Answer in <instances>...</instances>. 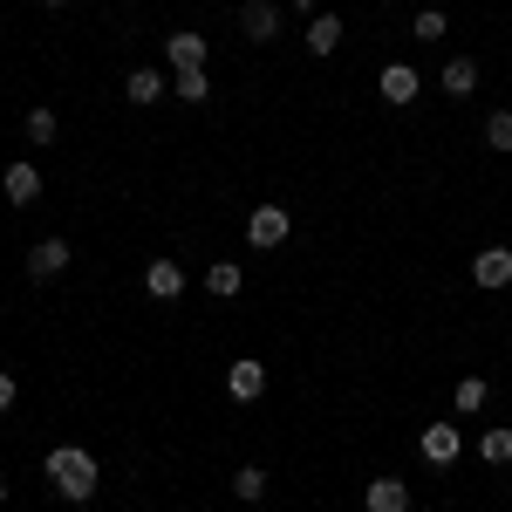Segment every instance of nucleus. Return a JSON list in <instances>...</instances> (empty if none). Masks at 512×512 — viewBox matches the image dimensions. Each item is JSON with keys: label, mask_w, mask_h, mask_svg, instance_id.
Wrapping results in <instances>:
<instances>
[{"label": "nucleus", "mask_w": 512, "mask_h": 512, "mask_svg": "<svg viewBox=\"0 0 512 512\" xmlns=\"http://www.w3.org/2000/svg\"><path fill=\"white\" fill-rule=\"evenodd\" d=\"M48 485H55V499H96V458L82 451V444H55L48 451Z\"/></svg>", "instance_id": "obj_1"}, {"label": "nucleus", "mask_w": 512, "mask_h": 512, "mask_svg": "<svg viewBox=\"0 0 512 512\" xmlns=\"http://www.w3.org/2000/svg\"><path fill=\"white\" fill-rule=\"evenodd\" d=\"M287 233H294V212L287 205H253V219H246V239L253 246H280Z\"/></svg>", "instance_id": "obj_2"}, {"label": "nucleus", "mask_w": 512, "mask_h": 512, "mask_svg": "<svg viewBox=\"0 0 512 512\" xmlns=\"http://www.w3.org/2000/svg\"><path fill=\"white\" fill-rule=\"evenodd\" d=\"M226 396H233V403H260V396H267V362L239 355L233 369H226Z\"/></svg>", "instance_id": "obj_3"}, {"label": "nucleus", "mask_w": 512, "mask_h": 512, "mask_svg": "<svg viewBox=\"0 0 512 512\" xmlns=\"http://www.w3.org/2000/svg\"><path fill=\"white\" fill-rule=\"evenodd\" d=\"M280 0H246L239 7V28H246V41H280Z\"/></svg>", "instance_id": "obj_4"}, {"label": "nucleus", "mask_w": 512, "mask_h": 512, "mask_svg": "<svg viewBox=\"0 0 512 512\" xmlns=\"http://www.w3.org/2000/svg\"><path fill=\"white\" fill-rule=\"evenodd\" d=\"M417 451H424V465H458V424H424Z\"/></svg>", "instance_id": "obj_5"}, {"label": "nucleus", "mask_w": 512, "mask_h": 512, "mask_svg": "<svg viewBox=\"0 0 512 512\" xmlns=\"http://www.w3.org/2000/svg\"><path fill=\"white\" fill-rule=\"evenodd\" d=\"M144 294H151V301H178V294H185V267H178V260H151V267H144Z\"/></svg>", "instance_id": "obj_6"}, {"label": "nucleus", "mask_w": 512, "mask_h": 512, "mask_svg": "<svg viewBox=\"0 0 512 512\" xmlns=\"http://www.w3.org/2000/svg\"><path fill=\"white\" fill-rule=\"evenodd\" d=\"M472 280L478 287H512V246H485L472 260Z\"/></svg>", "instance_id": "obj_7"}, {"label": "nucleus", "mask_w": 512, "mask_h": 512, "mask_svg": "<svg viewBox=\"0 0 512 512\" xmlns=\"http://www.w3.org/2000/svg\"><path fill=\"white\" fill-rule=\"evenodd\" d=\"M362 506L369 512H410V485H403V478H369Z\"/></svg>", "instance_id": "obj_8"}, {"label": "nucleus", "mask_w": 512, "mask_h": 512, "mask_svg": "<svg viewBox=\"0 0 512 512\" xmlns=\"http://www.w3.org/2000/svg\"><path fill=\"white\" fill-rule=\"evenodd\" d=\"M69 260H76V253H69V239H41L35 253H28V274H35V280H55Z\"/></svg>", "instance_id": "obj_9"}, {"label": "nucleus", "mask_w": 512, "mask_h": 512, "mask_svg": "<svg viewBox=\"0 0 512 512\" xmlns=\"http://www.w3.org/2000/svg\"><path fill=\"white\" fill-rule=\"evenodd\" d=\"M164 62H171V69H205V35L178 28V35L164 41Z\"/></svg>", "instance_id": "obj_10"}, {"label": "nucleus", "mask_w": 512, "mask_h": 512, "mask_svg": "<svg viewBox=\"0 0 512 512\" xmlns=\"http://www.w3.org/2000/svg\"><path fill=\"white\" fill-rule=\"evenodd\" d=\"M0 185H7V198H14V205H35V198H41V171L14 158L7 171H0Z\"/></svg>", "instance_id": "obj_11"}, {"label": "nucleus", "mask_w": 512, "mask_h": 512, "mask_svg": "<svg viewBox=\"0 0 512 512\" xmlns=\"http://www.w3.org/2000/svg\"><path fill=\"white\" fill-rule=\"evenodd\" d=\"M437 82H444V96H472V89H478V62H472V55H451Z\"/></svg>", "instance_id": "obj_12"}, {"label": "nucleus", "mask_w": 512, "mask_h": 512, "mask_svg": "<svg viewBox=\"0 0 512 512\" xmlns=\"http://www.w3.org/2000/svg\"><path fill=\"white\" fill-rule=\"evenodd\" d=\"M335 48H342V21L335 14H315L308 21V55H335Z\"/></svg>", "instance_id": "obj_13"}, {"label": "nucleus", "mask_w": 512, "mask_h": 512, "mask_svg": "<svg viewBox=\"0 0 512 512\" xmlns=\"http://www.w3.org/2000/svg\"><path fill=\"white\" fill-rule=\"evenodd\" d=\"M410 96H417V69H403V62H390V69H383V103H396V110H403Z\"/></svg>", "instance_id": "obj_14"}, {"label": "nucleus", "mask_w": 512, "mask_h": 512, "mask_svg": "<svg viewBox=\"0 0 512 512\" xmlns=\"http://www.w3.org/2000/svg\"><path fill=\"white\" fill-rule=\"evenodd\" d=\"M478 458L485 465H512V424H492V431L478 437Z\"/></svg>", "instance_id": "obj_15"}, {"label": "nucleus", "mask_w": 512, "mask_h": 512, "mask_svg": "<svg viewBox=\"0 0 512 512\" xmlns=\"http://www.w3.org/2000/svg\"><path fill=\"white\" fill-rule=\"evenodd\" d=\"M239 280H246V274H239V260H212V274H205V287H212L219 301H233V294H239Z\"/></svg>", "instance_id": "obj_16"}, {"label": "nucleus", "mask_w": 512, "mask_h": 512, "mask_svg": "<svg viewBox=\"0 0 512 512\" xmlns=\"http://www.w3.org/2000/svg\"><path fill=\"white\" fill-rule=\"evenodd\" d=\"M485 396H492L485 376H458V417H478V410H485Z\"/></svg>", "instance_id": "obj_17"}, {"label": "nucleus", "mask_w": 512, "mask_h": 512, "mask_svg": "<svg viewBox=\"0 0 512 512\" xmlns=\"http://www.w3.org/2000/svg\"><path fill=\"white\" fill-rule=\"evenodd\" d=\"M158 96H164L158 69H130V103H158Z\"/></svg>", "instance_id": "obj_18"}, {"label": "nucleus", "mask_w": 512, "mask_h": 512, "mask_svg": "<svg viewBox=\"0 0 512 512\" xmlns=\"http://www.w3.org/2000/svg\"><path fill=\"white\" fill-rule=\"evenodd\" d=\"M233 492H239V499H246V506H253V499H267V472H260V465H239Z\"/></svg>", "instance_id": "obj_19"}, {"label": "nucleus", "mask_w": 512, "mask_h": 512, "mask_svg": "<svg viewBox=\"0 0 512 512\" xmlns=\"http://www.w3.org/2000/svg\"><path fill=\"white\" fill-rule=\"evenodd\" d=\"M178 96H185V103H205V96H212V76H205V69H178Z\"/></svg>", "instance_id": "obj_20"}, {"label": "nucleus", "mask_w": 512, "mask_h": 512, "mask_svg": "<svg viewBox=\"0 0 512 512\" xmlns=\"http://www.w3.org/2000/svg\"><path fill=\"white\" fill-rule=\"evenodd\" d=\"M485 144H492V151H512V110H492V117H485Z\"/></svg>", "instance_id": "obj_21"}, {"label": "nucleus", "mask_w": 512, "mask_h": 512, "mask_svg": "<svg viewBox=\"0 0 512 512\" xmlns=\"http://www.w3.org/2000/svg\"><path fill=\"white\" fill-rule=\"evenodd\" d=\"M55 130H62L55 110H28V144H55Z\"/></svg>", "instance_id": "obj_22"}, {"label": "nucleus", "mask_w": 512, "mask_h": 512, "mask_svg": "<svg viewBox=\"0 0 512 512\" xmlns=\"http://www.w3.org/2000/svg\"><path fill=\"white\" fill-rule=\"evenodd\" d=\"M417 41H444V14H437V7L417 14Z\"/></svg>", "instance_id": "obj_23"}, {"label": "nucleus", "mask_w": 512, "mask_h": 512, "mask_svg": "<svg viewBox=\"0 0 512 512\" xmlns=\"http://www.w3.org/2000/svg\"><path fill=\"white\" fill-rule=\"evenodd\" d=\"M14 396H21V383H14V376L0 369V410H14Z\"/></svg>", "instance_id": "obj_24"}, {"label": "nucleus", "mask_w": 512, "mask_h": 512, "mask_svg": "<svg viewBox=\"0 0 512 512\" xmlns=\"http://www.w3.org/2000/svg\"><path fill=\"white\" fill-rule=\"evenodd\" d=\"M315 7H321V0H294V14H315Z\"/></svg>", "instance_id": "obj_25"}, {"label": "nucleus", "mask_w": 512, "mask_h": 512, "mask_svg": "<svg viewBox=\"0 0 512 512\" xmlns=\"http://www.w3.org/2000/svg\"><path fill=\"white\" fill-rule=\"evenodd\" d=\"M41 7H69V0H41Z\"/></svg>", "instance_id": "obj_26"}, {"label": "nucleus", "mask_w": 512, "mask_h": 512, "mask_svg": "<svg viewBox=\"0 0 512 512\" xmlns=\"http://www.w3.org/2000/svg\"><path fill=\"white\" fill-rule=\"evenodd\" d=\"M0 499H7V478H0Z\"/></svg>", "instance_id": "obj_27"}]
</instances>
